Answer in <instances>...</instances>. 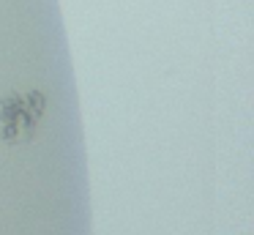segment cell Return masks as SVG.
<instances>
[{
  "instance_id": "obj_1",
  "label": "cell",
  "mask_w": 254,
  "mask_h": 235,
  "mask_svg": "<svg viewBox=\"0 0 254 235\" xmlns=\"http://www.w3.org/2000/svg\"><path fill=\"white\" fill-rule=\"evenodd\" d=\"M47 112V96L41 90L8 93L0 101V137L8 145H25L36 137Z\"/></svg>"
}]
</instances>
